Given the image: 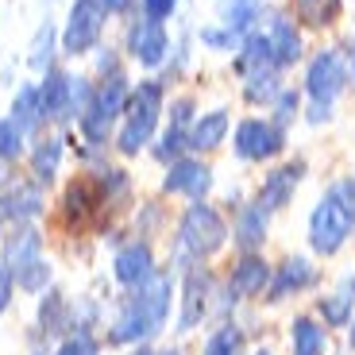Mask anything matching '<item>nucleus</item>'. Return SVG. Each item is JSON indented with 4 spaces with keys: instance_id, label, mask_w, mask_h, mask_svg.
Segmentation results:
<instances>
[{
    "instance_id": "obj_35",
    "label": "nucleus",
    "mask_w": 355,
    "mask_h": 355,
    "mask_svg": "<svg viewBox=\"0 0 355 355\" xmlns=\"http://www.w3.org/2000/svg\"><path fill=\"white\" fill-rule=\"evenodd\" d=\"M97 352H101V347H97V340H93V332H89V329L73 332V336L58 347V355H97Z\"/></svg>"
},
{
    "instance_id": "obj_13",
    "label": "nucleus",
    "mask_w": 355,
    "mask_h": 355,
    "mask_svg": "<svg viewBox=\"0 0 355 355\" xmlns=\"http://www.w3.org/2000/svg\"><path fill=\"white\" fill-rule=\"evenodd\" d=\"M266 286H270V266H266L263 255L248 251V255L240 259V266L232 270V286H228V290L236 293V297H255V293L266 290Z\"/></svg>"
},
{
    "instance_id": "obj_24",
    "label": "nucleus",
    "mask_w": 355,
    "mask_h": 355,
    "mask_svg": "<svg viewBox=\"0 0 355 355\" xmlns=\"http://www.w3.org/2000/svg\"><path fill=\"white\" fill-rule=\"evenodd\" d=\"M290 344L293 355H320L324 352V329L313 317H297L290 324Z\"/></svg>"
},
{
    "instance_id": "obj_15",
    "label": "nucleus",
    "mask_w": 355,
    "mask_h": 355,
    "mask_svg": "<svg viewBox=\"0 0 355 355\" xmlns=\"http://www.w3.org/2000/svg\"><path fill=\"white\" fill-rule=\"evenodd\" d=\"M313 282H317V270L309 266V259H286L278 266V278L270 282V302H282L286 293H297Z\"/></svg>"
},
{
    "instance_id": "obj_18",
    "label": "nucleus",
    "mask_w": 355,
    "mask_h": 355,
    "mask_svg": "<svg viewBox=\"0 0 355 355\" xmlns=\"http://www.w3.org/2000/svg\"><path fill=\"white\" fill-rule=\"evenodd\" d=\"M270 46H275V62L278 70L282 66H293L297 58H302V35H297V27H293V19L286 16H275V24H270Z\"/></svg>"
},
{
    "instance_id": "obj_10",
    "label": "nucleus",
    "mask_w": 355,
    "mask_h": 355,
    "mask_svg": "<svg viewBox=\"0 0 355 355\" xmlns=\"http://www.w3.org/2000/svg\"><path fill=\"white\" fill-rule=\"evenodd\" d=\"M112 275H116V282L120 286H139V282H147V278L155 275V255H151V248L147 243H128V248H120L116 251V259H112Z\"/></svg>"
},
{
    "instance_id": "obj_33",
    "label": "nucleus",
    "mask_w": 355,
    "mask_h": 355,
    "mask_svg": "<svg viewBox=\"0 0 355 355\" xmlns=\"http://www.w3.org/2000/svg\"><path fill=\"white\" fill-rule=\"evenodd\" d=\"M51 54H54V24H43L35 31V43H31V58H27V62L46 73L51 70Z\"/></svg>"
},
{
    "instance_id": "obj_27",
    "label": "nucleus",
    "mask_w": 355,
    "mask_h": 355,
    "mask_svg": "<svg viewBox=\"0 0 355 355\" xmlns=\"http://www.w3.org/2000/svg\"><path fill=\"white\" fill-rule=\"evenodd\" d=\"M243 93H248L251 105H270V101L282 93L278 89V66H270V70H255V73H243Z\"/></svg>"
},
{
    "instance_id": "obj_29",
    "label": "nucleus",
    "mask_w": 355,
    "mask_h": 355,
    "mask_svg": "<svg viewBox=\"0 0 355 355\" xmlns=\"http://www.w3.org/2000/svg\"><path fill=\"white\" fill-rule=\"evenodd\" d=\"M12 278H16L19 290L39 293V290H46V282H51V263L39 255V259H31V263H24L19 270H12Z\"/></svg>"
},
{
    "instance_id": "obj_4",
    "label": "nucleus",
    "mask_w": 355,
    "mask_h": 355,
    "mask_svg": "<svg viewBox=\"0 0 355 355\" xmlns=\"http://www.w3.org/2000/svg\"><path fill=\"white\" fill-rule=\"evenodd\" d=\"M352 213H347V205L340 201V193L332 189V193L320 197V205L313 209L309 216V243L317 255H336L340 248H344V240L352 236Z\"/></svg>"
},
{
    "instance_id": "obj_9",
    "label": "nucleus",
    "mask_w": 355,
    "mask_h": 355,
    "mask_svg": "<svg viewBox=\"0 0 355 355\" xmlns=\"http://www.w3.org/2000/svg\"><path fill=\"white\" fill-rule=\"evenodd\" d=\"M209 186H213V174H209V166H201L197 159H174L166 170V178H162V189H166V193H186V197H193V201H201V197L209 193Z\"/></svg>"
},
{
    "instance_id": "obj_36",
    "label": "nucleus",
    "mask_w": 355,
    "mask_h": 355,
    "mask_svg": "<svg viewBox=\"0 0 355 355\" xmlns=\"http://www.w3.org/2000/svg\"><path fill=\"white\" fill-rule=\"evenodd\" d=\"M275 128H286L293 120V116H297V93H293V89H282V93H278L275 97Z\"/></svg>"
},
{
    "instance_id": "obj_14",
    "label": "nucleus",
    "mask_w": 355,
    "mask_h": 355,
    "mask_svg": "<svg viewBox=\"0 0 355 355\" xmlns=\"http://www.w3.org/2000/svg\"><path fill=\"white\" fill-rule=\"evenodd\" d=\"M70 85L73 78L62 70H46V81L39 85V101H43V120H66L70 116Z\"/></svg>"
},
{
    "instance_id": "obj_39",
    "label": "nucleus",
    "mask_w": 355,
    "mask_h": 355,
    "mask_svg": "<svg viewBox=\"0 0 355 355\" xmlns=\"http://www.w3.org/2000/svg\"><path fill=\"white\" fill-rule=\"evenodd\" d=\"M201 43H205V46H216V51H224V46H232V31H216V27H205V31H201Z\"/></svg>"
},
{
    "instance_id": "obj_31",
    "label": "nucleus",
    "mask_w": 355,
    "mask_h": 355,
    "mask_svg": "<svg viewBox=\"0 0 355 355\" xmlns=\"http://www.w3.org/2000/svg\"><path fill=\"white\" fill-rule=\"evenodd\" d=\"M240 352H243V332L236 329V324L216 329L213 336H209V344H205V355H240Z\"/></svg>"
},
{
    "instance_id": "obj_32",
    "label": "nucleus",
    "mask_w": 355,
    "mask_h": 355,
    "mask_svg": "<svg viewBox=\"0 0 355 355\" xmlns=\"http://www.w3.org/2000/svg\"><path fill=\"white\" fill-rule=\"evenodd\" d=\"M19 155H24V128L8 116V120H0V159L16 162Z\"/></svg>"
},
{
    "instance_id": "obj_28",
    "label": "nucleus",
    "mask_w": 355,
    "mask_h": 355,
    "mask_svg": "<svg viewBox=\"0 0 355 355\" xmlns=\"http://www.w3.org/2000/svg\"><path fill=\"white\" fill-rule=\"evenodd\" d=\"M12 120H16L24 132H31V128L43 120V101H39V89L35 85H24L16 93V101H12Z\"/></svg>"
},
{
    "instance_id": "obj_23",
    "label": "nucleus",
    "mask_w": 355,
    "mask_h": 355,
    "mask_svg": "<svg viewBox=\"0 0 355 355\" xmlns=\"http://www.w3.org/2000/svg\"><path fill=\"white\" fill-rule=\"evenodd\" d=\"M352 305H355V278H344L332 297H320V317H324V324L340 329V324L352 320Z\"/></svg>"
},
{
    "instance_id": "obj_26",
    "label": "nucleus",
    "mask_w": 355,
    "mask_h": 355,
    "mask_svg": "<svg viewBox=\"0 0 355 355\" xmlns=\"http://www.w3.org/2000/svg\"><path fill=\"white\" fill-rule=\"evenodd\" d=\"M66 220H85L89 213H93V205H101L97 189H93V182L89 178H81V182H73L70 189H66Z\"/></svg>"
},
{
    "instance_id": "obj_11",
    "label": "nucleus",
    "mask_w": 355,
    "mask_h": 355,
    "mask_svg": "<svg viewBox=\"0 0 355 355\" xmlns=\"http://www.w3.org/2000/svg\"><path fill=\"white\" fill-rule=\"evenodd\" d=\"M305 166L302 162H290V166H278L266 174L263 189H259V205H263L266 213H275V209H282V205H290L293 189H297V182H302Z\"/></svg>"
},
{
    "instance_id": "obj_42",
    "label": "nucleus",
    "mask_w": 355,
    "mask_h": 355,
    "mask_svg": "<svg viewBox=\"0 0 355 355\" xmlns=\"http://www.w3.org/2000/svg\"><path fill=\"white\" fill-rule=\"evenodd\" d=\"M347 66H352V78H355V51H352V58H347Z\"/></svg>"
},
{
    "instance_id": "obj_1",
    "label": "nucleus",
    "mask_w": 355,
    "mask_h": 355,
    "mask_svg": "<svg viewBox=\"0 0 355 355\" xmlns=\"http://www.w3.org/2000/svg\"><path fill=\"white\" fill-rule=\"evenodd\" d=\"M170 297H174V278L155 270L147 282L135 286V297H128L124 313L112 324V344H139V340L155 336L166 324L170 313Z\"/></svg>"
},
{
    "instance_id": "obj_38",
    "label": "nucleus",
    "mask_w": 355,
    "mask_h": 355,
    "mask_svg": "<svg viewBox=\"0 0 355 355\" xmlns=\"http://www.w3.org/2000/svg\"><path fill=\"white\" fill-rule=\"evenodd\" d=\"M174 8H178V0H143V12L151 19H166Z\"/></svg>"
},
{
    "instance_id": "obj_8",
    "label": "nucleus",
    "mask_w": 355,
    "mask_h": 355,
    "mask_svg": "<svg viewBox=\"0 0 355 355\" xmlns=\"http://www.w3.org/2000/svg\"><path fill=\"white\" fill-rule=\"evenodd\" d=\"M128 51H132V58L139 66H159L162 58H166V51H170V39H166L162 19H151V16L135 19V24L128 27Z\"/></svg>"
},
{
    "instance_id": "obj_46",
    "label": "nucleus",
    "mask_w": 355,
    "mask_h": 355,
    "mask_svg": "<svg viewBox=\"0 0 355 355\" xmlns=\"http://www.w3.org/2000/svg\"><path fill=\"white\" fill-rule=\"evenodd\" d=\"M255 355H270V352H255Z\"/></svg>"
},
{
    "instance_id": "obj_6",
    "label": "nucleus",
    "mask_w": 355,
    "mask_h": 355,
    "mask_svg": "<svg viewBox=\"0 0 355 355\" xmlns=\"http://www.w3.org/2000/svg\"><path fill=\"white\" fill-rule=\"evenodd\" d=\"M347 81V70L340 62L336 51H320L317 58L309 62V78H305V89H309V97L317 105H332L340 97V89Z\"/></svg>"
},
{
    "instance_id": "obj_2",
    "label": "nucleus",
    "mask_w": 355,
    "mask_h": 355,
    "mask_svg": "<svg viewBox=\"0 0 355 355\" xmlns=\"http://www.w3.org/2000/svg\"><path fill=\"white\" fill-rule=\"evenodd\" d=\"M159 112H162V85L159 81H143L139 89H132L124 108V128L116 135V147L120 155H139L147 143H151L155 128H159Z\"/></svg>"
},
{
    "instance_id": "obj_25",
    "label": "nucleus",
    "mask_w": 355,
    "mask_h": 355,
    "mask_svg": "<svg viewBox=\"0 0 355 355\" xmlns=\"http://www.w3.org/2000/svg\"><path fill=\"white\" fill-rule=\"evenodd\" d=\"M340 8H344V0H293V12L297 19L309 27H329L340 19Z\"/></svg>"
},
{
    "instance_id": "obj_45",
    "label": "nucleus",
    "mask_w": 355,
    "mask_h": 355,
    "mask_svg": "<svg viewBox=\"0 0 355 355\" xmlns=\"http://www.w3.org/2000/svg\"><path fill=\"white\" fill-rule=\"evenodd\" d=\"M162 355H178V352H162Z\"/></svg>"
},
{
    "instance_id": "obj_7",
    "label": "nucleus",
    "mask_w": 355,
    "mask_h": 355,
    "mask_svg": "<svg viewBox=\"0 0 355 355\" xmlns=\"http://www.w3.org/2000/svg\"><path fill=\"white\" fill-rule=\"evenodd\" d=\"M282 151V128L266 124V120H243L236 128V155L248 162H263L275 159Z\"/></svg>"
},
{
    "instance_id": "obj_37",
    "label": "nucleus",
    "mask_w": 355,
    "mask_h": 355,
    "mask_svg": "<svg viewBox=\"0 0 355 355\" xmlns=\"http://www.w3.org/2000/svg\"><path fill=\"white\" fill-rule=\"evenodd\" d=\"M12 293H16V278H12L8 266H0V313L12 305Z\"/></svg>"
},
{
    "instance_id": "obj_19",
    "label": "nucleus",
    "mask_w": 355,
    "mask_h": 355,
    "mask_svg": "<svg viewBox=\"0 0 355 355\" xmlns=\"http://www.w3.org/2000/svg\"><path fill=\"white\" fill-rule=\"evenodd\" d=\"M39 255H43V240H39L35 228H19L4 240V266H8V270H19L24 263H31V259H39Z\"/></svg>"
},
{
    "instance_id": "obj_22",
    "label": "nucleus",
    "mask_w": 355,
    "mask_h": 355,
    "mask_svg": "<svg viewBox=\"0 0 355 355\" xmlns=\"http://www.w3.org/2000/svg\"><path fill=\"white\" fill-rule=\"evenodd\" d=\"M263 240H266V209L263 205H248L240 220H236V243L243 251H255L263 248Z\"/></svg>"
},
{
    "instance_id": "obj_5",
    "label": "nucleus",
    "mask_w": 355,
    "mask_h": 355,
    "mask_svg": "<svg viewBox=\"0 0 355 355\" xmlns=\"http://www.w3.org/2000/svg\"><path fill=\"white\" fill-rule=\"evenodd\" d=\"M105 16L101 0H73L70 4V19L62 27V51L66 54H85L97 46L101 31H105Z\"/></svg>"
},
{
    "instance_id": "obj_12",
    "label": "nucleus",
    "mask_w": 355,
    "mask_h": 355,
    "mask_svg": "<svg viewBox=\"0 0 355 355\" xmlns=\"http://www.w3.org/2000/svg\"><path fill=\"white\" fill-rule=\"evenodd\" d=\"M205 309H209V275L205 270H189L186 275V297H182V317H178V332H193L201 324Z\"/></svg>"
},
{
    "instance_id": "obj_16",
    "label": "nucleus",
    "mask_w": 355,
    "mask_h": 355,
    "mask_svg": "<svg viewBox=\"0 0 355 355\" xmlns=\"http://www.w3.org/2000/svg\"><path fill=\"white\" fill-rule=\"evenodd\" d=\"M39 209H43L39 182L35 186H16L0 197V220H31V216H39Z\"/></svg>"
},
{
    "instance_id": "obj_21",
    "label": "nucleus",
    "mask_w": 355,
    "mask_h": 355,
    "mask_svg": "<svg viewBox=\"0 0 355 355\" xmlns=\"http://www.w3.org/2000/svg\"><path fill=\"white\" fill-rule=\"evenodd\" d=\"M58 162H62V139L58 135H46V139L35 143L31 151V174H35L39 186H51L54 174H58Z\"/></svg>"
},
{
    "instance_id": "obj_20",
    "label": "nucleus",
    "mask_w": 355,
    "mask_h": 355,
    "mask_svg": "<svg viewBox=\"0 0 355 355\" xmlns=\"http://www.w3.org/2000/svg\"><path fill=\"white\" fill-rule=\"evenodd\" d=\"M128 97H132L128 78H124V73H112V78H108L97 93H93V108H97L101 116H108V120H116V116H124Z\"/></svg>"
},
{
    "instance_id": "obj_17",
    "label": "nucleus",
    "mask_w": 355,
    "mask_h": 355,
    "mask_svg": "<svg viewBox=\"0 0 355 355\" xmlns=\"http://www.w3.org/2000/svg\"><path fill=\"white\" fill-rule=\"evenodd\" d=\"M224 135H228V112L213 108V112L197 116V124L189 128V147L193 151H213V147L224 143Z\"/></svg>"
},
{
    "instance_id": "obj_41",
    "label": "nucleus",
    "mask_w": 355,
    "mask_h": 355,
    "mask_svg": "<svg viewBox=\"0 0 355 355\" xmlns=\"http://www.w3.org/2000/svg\"><path fill=\"white\" fill-rule=\"evenodd\" d=\"M101 8H105L108 16H120V12L132 8V0H101Z\"/></svg>"
},
{
    "instance_id": "obj_3",
    "label": "nucleus",
    "mask_w": 355,
    "mask_h": 355,
    "mask_svg": "<svg viewBox=\"0 0 355 355\" xmlns=\"http://www.w3.org/2000/svg\"><path fill=\"white\" fill-rule=\"evenodd\" d=\"M224 240H228V228H224L220 213H216L213 205H205V201L189 205L182 224H178V243H182V251L205 259V255H213V251H220Z\"/></svg>"
},
{
    "instance_id": "obj_30",
    "label": "nucleus",
    "mask_w": 355,
    "mask_h": 355,
    "mask_svg": "<svg viewBox=\"0 0 355 355\" xmlns=\"http://www.w3.org/2000/svg\"><path fill=\"white\" fill-rule=\"evenodd\" d=\"M66 313H70V305L62 302V293H46L43 305H39V324H43V332H62Z\"/></svg>"
},
{
    "instance_id": "obj_43",
    "label": "nucleus",
    "mask_w": 355,
    "mask_h": 355,
    "mask_svg": "<svg viewBox=\"0 0 355 355\" xmlns=\"http://www.w3.org/2000/svg\"><path fill=\"white\" fill-rule=\"evenodd\" d=\"M352 347H355V324H352Z\"/></svg>"
},
{
    "instance_id": "obj_34",
    "label": "nucleus",
    "mask_w": 355,
    "mask_h": 355,
    "mask_svg": "<svg viewBox=\"0 0 355 355\" xmlns=\"http://www.w3.org/2000/svg\"><path fill=\"white\" fill-rule=\"evenodd\" d=\"M182 147H189V132H186V128H174V124H170L166 132H162V143L155 147V155H159L162 162H174L178 155H182Z\"/></svg>"
},
{
    "instance_id": "obj_40",
    "label": "nucleus",
    "mask_w": 355,
    "mask_h": 355,
    "mask_svg": "<svg viewBox=\"0 0 355 355\" xmlns=\"http://www.w3.org/2000/svg\"><path fill=\"white\" fill-rule=\"evenodd\" d=\"M336 193H340V201L347 205V213H352V220H355V178L340 182V186H336Z\"/></svg>"
},
{
    "instance_id": "obj_44",
    "label": "nucleus",
    "mask_w": 355,
    "mask_h": 355,
    "mask_svg": "<svg viewBox=\"0 0 355 355\" xmlns=\"http://www.w3.org/2000/svg\"><path fill=\"white\" fill-rule=\"evenodd\" d=\"M132 355H151V352H132Z\"/></svg>"
}]
</instances>
